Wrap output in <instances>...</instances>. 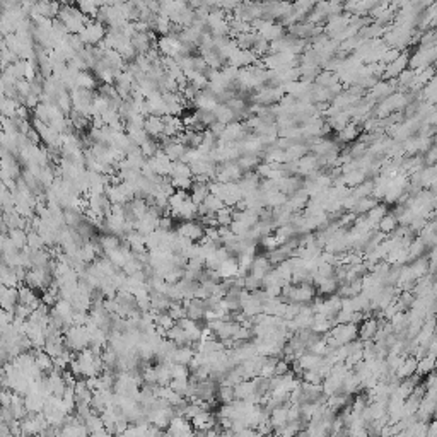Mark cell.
I'll return each mask as SVG.
<instances>
[{"label": "cell", "instance_id": "obj_37", "mask_svg": "<svg viewBox=\"0 0 437 437\" xmlns=\"http://www.w3.org/2000/svg\"><path fill=\"white\" fill-rule=\"evenodd\" d=\"M84 424H86V427H87V431H89V434H94V432H98V431H101V429H104V422H103L101 415H96V414H92Z\"/></svg>", "mask_w": 437, "mask_h": 437}, {"label": "cell", "instance_id": "obj_38", "mask_svg": "<svg viewBox=\"0 0 437 437\" xmlns=\"http://www.w3.org/2000/svg\"><path fill=\"white\" fill-rule=\"evenodd\" d=\"M171 372H173V379H190L191 376L190 366H183V364H173Z\"/></svg>", "mask_w": 437, "mask_h": 437}, {"label": "cell", "instance_id": "obj_28", "mask_svg": "<svg viewBox=\"0 0 437 437\" xmlns=\"http://www.w3.org/2000/svg\"><path fill=\"white\" fill-rule=\"evenodd\" d=\"M130 208H132L134 215L139 220V219H142L147 212H149V202H147L146 198H134L130 202Z\"/></svg>", "mask_w": 437, "mask_h": 437}, {"label": "cell", "instance_id": "obj_11", "mask_svg": "<svg viewBox=\"0 0 437 437\" xmlns=\"http://www.w3.org/2000/svg\"><path fill=\"white\" fill-rule=\"evenodd\" d=\"M164 118H161V116H147L146 118V125H144V130L147 132V135H149L150 139H161L164 135Z\"/></svg>", "mask_w": 437, "mask_h": 437}, {"label": "cell", "instance_id": "obj_8", "mask_svg": "<svg viewBox=\"0 0 437 437\" xmlns=\"http://www.w3.org/2000/svg\"><path fill=\"white\" fill-rule=\"evenodd\" d=\"M0 302H2L3 311H12L14 312L15 306L19 304V289H10V287H0Z\"/></svg>", "mask_w": 437, "mask_h": 437}, {"label": "cell", "instance_id": "obj_10", "mask_svg": "<svg viewBox=\"0 0 437 437\" xmlns=\"http://www.w3.org/2000/svg\"><path fill=\"white\" fill-rule=\"evenodd\" d=\"M272 270H274V265L270 263L268 256H256L253 265H251L250 275H253L255 279H258V280H263Z\"/></svg>", "mask_w": 437, "mask_h": 437}, {"label": "cell", "instance_id": "obj_5", "mask_svg": "<svg viewBox=\"0 0 437 437\" xmlns=\"http://www.w3.org/2000/svg\"><path fill=\"white\" fill-rule=\"evenodd\" d=\"M173 437H195V429L191 422L184 417H174L169 422V427L166 429Z\"/></svg>", "mask_w": 437, "mask_h": 437}, {"label": "cell", "instance_id": "obj_7", "mask_svg": "<svg viewBox=\"0 0 437 437\" xmlns=\"http://www.w3.org/2000/svg\"><path fill=\"white\" fill-rule=\"evenodd\" d=\"M184 309H186V318L195 319V321H205L207 306L203 299H186L183 300Z\"/></svg>", "mask_w": 437, "mask_h": 437}, {"label": "cell", "instance_id": "obj_34", "mask_svg": "<svg viewBox=\"0 0 437 437\" xmlns=\"http://www.w3.org/2000/svg\"><path fill=\"white\" fill-rule=\"evenodd\" d=\"M155 326L169 331L171 328L176 326V321L169 316V312H157V314H155Z\"/></svg>", "mask_w": 437, "mask_h": 437}, {"label": "cell", "instance_id": "obj_48", "mask_svg": "<svg viewBox=\"0 0 437 437\" xmlns=\"http://www.w3.org/2000/svg\"><path fill=\"white\" fill-rule=\"evenodd\" d=\"M162 437H173V436H171V434H169V432H167V431H166V432H164V436H162Z\"/></svg>", "mask_w": 437, "mask_h": 437}, {"label": "cell", "instance_id": "obj_45", "mask_svg": "<svg viewBox=\"0 0 437 437\" xmlns=\"http://www.w3.org/2000/svg\"><path fill=\"white\" fill-rule=\"evenodd\" d=\"M287 372H291V362H287L286 359H279L275 364V376H286Z\"/></svg>", "mask_w": 437, "mask_h": 437}, {"label": "cell", "instance_id": "obj_19", "mask_svg": "<svg viewBox=\"0 0 437 437\" xmlns=\"http://www.w3.org/2000/svg\"><path fill=\"white\" fill-rule=\"evenodd\" d=\"M214 115L215 118H217L219 123H222V125H229V123H236V115L234 111L231 110L227 104H219L217 108L214 110Z\"/></svg>", "mask_w": 437, "mask_h": 437}, {"label": "cell", "instance_id": "obj_26", "mask_svg": "<svg viewBox=\"0 0 437 437\" xmlns=\"http://www.w3.org/2000/svg\"><path fill=\"white\" fill-rule=\"evenodd\" d=\"M19 106H21V103H19L17 99L3 98V96H2V116H7V118H15Z\"/></svg>", "mask_w": 437, "mask_h": 437}, {"label": "cell", "instance_id": "obj_3", "mask_svg": "<svg viewBox=\"0 0 437 437\" xmlns=\"http://www.w3.org/2000/svg\"><path fill=\"white\" fill-rule=\"evenodd\" d=\"M331 340H335L336 345H347L359 338V324L347 323V324H335L333 330L328 333Z\"/></svg>", "mask_w": 437, "mask_h": 437}, {"label": "cell", "instance_id": "obj_21", "mask_svg": "<svg viewBox=\"0 0 437 437\" xmlns=\"http://www.w3.org/2000/svg\"><path fill=\"white\" fill-rule=\"evenodd\" d=\"M77 5V9L82 12L86 17H91V19H96V15H98L99 9L104 5V3H99V2H87V0H82V2L75 3Z\"/></svg>", "mask_w": 437, "mask_h": 437}, {"label": "cell", "instance_id": "obj_22", "mask_svg": "<svg viewBox=\"0 0 437 437\" xmlns=\"http://www.w3.org/2000/svg\"><path fill=\"white\" fill-rule=\"evenodd\" d=\"M398 226H400L398 219H396L395 215L388 214L386 217H384V219L378 224V229H379L381 232H383V234L391 236V234H395V231L398 229Z\"/></svg>", "mask_w": 437, "mask_h": 437}, {"label": "cell", "instance_id": "obj_13", "mask_svg": "<svg viewBox=\"0 0 437 437\" xmlns=\"http://www.w3.org/2000/svg\"><path fill=\"white\" fill-rule=\"evenodd\" d=\"M0 280H2L3 287H10V289L21 287V280H19L17 274H15V268H10L9 265L2 263V267H0Z\"/></svg>", "mask_w": 437, "mask_h": 437}, {"label": "cell", "instance_id": "obj_29", "mask_svg": "<svg viewBox=\"0 0 437 437\" xmlns=\"http://www.w3.org/2000/svg\"><path fill=\"white\" fill-rule=\"evenodd\" d=\"M45 241H43L41 234L38 231H29L27 232V248L31 251H41L45 250Z\"/></svg>", "mask_w": 437, "mask_h": 437}, {"label": "cell", "instance_id": "obj_31", "mask_svg": "<svg viewBox=\"0 0 437 437\" xmlns=\"http://www.w3.org/2000/svg\"><path fill=\"white\" fill-rule=\"evenodd\" d=\"M171 178H193L190 164H184L181 161L173 164V171H171Z\"/></svg>", "mask_w": 437, "mask_h": 437}, {"label": "cell", "instance_id": "obj_24", "mask_svg": "<svg viewBox=\"0 0 437 437\" xmlns=\"http://www.w3.org/2000/svg\"><path fill=\"white\" fill-rule=\"evenodd\" d=\"M173 26H174V24L171 22V19L167 17V15L159 14L157 21H155L154 33H157L159 36H167V34H171V31H173Z\"/></svg>", "mask_w": 437, "mask_h": 437}, {"label": "cell", "instance_id": "obj_32", "mask_svg": "<svg viewBox=\"0 0 437 437\" xmlns=\"http://www.w3.org/2000/svg\"><path fill=\"white\" fill-rule=\"evenodd\" d=\"M386 215H388V208H386V205H383V203H378V205L372 208V210H369V214L366 215V217H367L369 220H371L372 224H376V226H378V224H379L384 217H386Z\"/></svg>", "mask_w": 437, "mask_h": 437}, {"label": "cell", "instance_id": "obj_14", "mask_svg": "<svg viewBox=\"0 0 437 437\" xmlns=\"http://www.w3.org/2000/svg\"><path fill=\"white\" fill-rule=\"evenodd\" d=\"M99 244H101L104 255H111L113 251H118L120 248L123 246L122 244V238L115 234H99Z\"/></svg>", "mask_w": 437, "mask_h": 437}, {"label": "cell", "instance_id": "obj_25", "mask_svg": "<svg viewBox=\"0 0 437 437\" xmlns=\"http://www.w3.org/2000/svg\"><path fill=\"white\" fill-rule=\"evenodd\" d=\"M57 106L63 111L67 116H69L72 111H74V101H72V94L69 91H62L57 96Z\"/></svg>", "mask_w": 437, "mask_h": 437}, {"label": "cell", "instance_id": "obj_18", "mask_svg": "<svg viewBox=\"0 0 437 437\" xmlns=\"http://www.w3.org/2000/svg\"><path fill=\"white\" fill-rule=\"evenodd\" d=\"M77 87H82V89H89V91H98L99 87V81L92 72L84 70L79 74L77 77Z\"/></svg>", "mask_w": 437, "mask_h": 437}, {"label": "cell", "instance_id": "obj_2", "mask_svg": "<svg viewBox=\"0 0 437 437\" xmlns=\"http://www.w3.org/2000/svg\"><path fill=\"white\" fill-rule=\"evenodd\" d=\"M106 34H108V27L104 26V24L98 22L96 19H91V21L86 24V29L79 36H81L82 43L86 46H98L99 43L104 41Z\"/></svg>", "mask_w": 437, "mask_h": 437}, {"label": "cell", "instance_id": "obj_44", "mask_svg": "<svg viewBox=\"0 0 437 437\" xmlns=\"http://www.w3.org/2000/svg\"><path fill=\"white\" fill-rule=\"evenodd\" d=\"M33 115H34L36 120H41L43 123H48V125H50V115H48V106H46V104L39 103L38 106L33 110Z\"/></svg>", "mask_w": 437, "mask_h": 437}, {"label": "cell", "instance_id": "obj_12", "mask_svg": "<svg viewBox=\"0 0 437 437\" xmlns=\"http://www.w3.org/2000/svg\"><path fill=\"white\" fill-rule=\"evenodd\" d=\"M34 360H36V366H38L39 371L43 372V374H51V372L55 371V360L53 357H50L46 354L43 348H34Z\"/></svg>", "mask_w": 437, "mask_h": 437}, {"label": "cell", "instance_id": "obj_33", "mask_svg": "<svg viewBox=\"0 0 437 437\" xmlns=\"http://www.w3.org/2000/svg\"><path fill=\"white\" fill-rule=\"evenodd\" d=\"M203 207L207 208L208 214H217L220 208H224L226 205H224L222 198H219V196H215V195H212V193H210V195H208L207 198H205V202H203Z\"/></svg>", "mask_w": 437, "mask_h": 437}, {"label": "cell", "instance_id": "obj_23", "mask_svg": "<svg viewBox=\"0 0 437 437\" xmlns=\"http://www.w3.org/2000/svg\"><path fill=\"white\" fill-rule=\"evenodd\" d=\"M7 236H9L10 241L14 243V246L17 248L19 251H22L27 248V232L24 229H10Z\"/></svg>", "mask_w": 437, "mask_h": 437}, {"label": "cell", "instance_id": "obj_39", "mask_svg": "<svg viewBox=\"0 0 437 437\" xmlns=\"http://www.w3.org/2000/svg\"><path fill=\"white\" fill-rule=\"evenodd\" d=\"M167 386H169L174 393H178V395L186 396V391H188V388H190V381L188 379H173Z\"/></svg>", "mask_w": 437, "mask_h": 437}, {"label": "cell", "instance_id": "obj_30", "mask_svg": "<svg viewBox=\"0 0 437 437\" xmlns=\"http://www.w3.org/2000/svg\"><path fill=\"white\" fill-rule=\"evenodd\" d=\"M140 150H142V154L146 155L147 159H152L159 150H162L161 149V142H159L157 139H149L142 147H140Z\"/></svg>", "mask_w": 437, "mask_h": 437}, {"label": "cell", "instance_id": "obj_16", "mask_svg": "<svg viewBox=\"0 0 437 437\" xmlns=\"http://www.w3.org/2000/svg\"><path fill=\"white\" fill-rule=\"evenodd\" d=\"M196 352L193 347H178L173 354V364H183V366H190L193 362Z\"/></svg>", "mask_w": 437, "mask_h": 437}, {"label": "cell", "instance_id": "obj_47", "mask_svg": "<svg viewBox=\"0 0 437 437\" xmlns=\"http://www.w3.org/2000/svg\"><path fill=\"white\" fill-rule=\"evenodd\" d=\"M195 437H207V432H202V431H195Z\"/></svg>", "mask_w": 437, "mask_h": 437}, {"label": "cell", "instance_id": "obj_46", "mask_svg": "<svg viewBox=\"0 0 437 437\" xmlns=\"http://www.w3.org/2000/svg\"><path fill=\"white\" fill-rule=\"evenodd\" d=\"M29 111H31L29 108L22 106V104H21V106H19V110H17V115H15V116H17L19 120H22V122H29V118H31Z\"/></svg>", "mask_w": 437, "mask_h": 437}, {"label": "cell", "instance_id": "obj_41", "mask_svg": "<svg viewBox=\"0 0 437 437\" xmlns=\"http://www.w3.org/2000/svg\"><path fill=\"white\" fill-rule=\"evenodd\" d=\"M300 379H302L304 383H309V384H323V381H324V378L319 374L318 369H314V371H304V374Z\"/></svg>", "mask_w": 437, "mask_h": 437}, {"label": "cell", "instance_id": "obj_42", "mask_svg": "<svg viewBox=\"0 0 437 437\" xmlns=\"http://www.w3.org/2000/svg\"><path fill=\"white\" fill-rule=\"evenodd\" d=\"M33 314V309L29 306H24V304H17L14 309V316L15 319H21V321H27Z\"/></svg>", "mask_w": 437, "mask_h": 437}, {"label": "cell", "instance_id": "obj_9", "mask_svg": "<svg viewBox=\"0 0 437 437\" xmlns=\"http://www.w3.org/2000/svg\"><path fill=\"white\" fill-rule=\"evenodd\" d=\"M41 297L36 294L34 289L27 287V286H21L19 287V304H24V306H29L31 309H38L41 306Z\"/></svg>", "mask_w": 437, "mask_h": 437}, {"label": "cell", "instance_id": "obj_40", "mask_svg": "<svg viewBox=\"0 0 437 437\" xmlns=\"http://www.w3.org/2000/svg\"><path fill=\"white\" fill-rule=\"evenodd\" d=\"M176 191H188L193 186V178H171Z\"/></svg>", "mask_w": 437, "mask_h": 437}, {"label": "cell", "instance_id": "obj_36", "mask_svg": "<svg viewBox=\"0 0 437 437\" xmlns=\"http://www.w3.org/2000/svg\"><path fill=\"white\" fill-rule=\"evenodd\" d=\"M169 316L174 319L176 323L179 321V319L186 318V309H184V304L183 300H178V302H171V307H169Z\"/></svg>", "mask_w": 437, "mask_h": 437}, {"label": "cell", "instance_id": "obj_35", "mask_svg": "<svg viewBox=\"0 0 437 437\" xmlns=\"http://www.w3.org/2000/svg\"><path fill=\"white\" fill-rule=\"evenodd\" d=\"M195 118L198 120V123H202V125H205L207 128L210 125H214L215 122H217V118H215L214 111H205V110H195L193 111Z\"/></svg>", "mask_w": 437, "mask_h": 437}, {"label": "cell", "instance_id": "obj_15", "mask_svg": "<svg viewBox=\"0 0 437 437\" xmlns=\"http://www.w3.org/2000/svg\"><path fill=\"white\" fill-rule=\"evenodd\" d=\"M171 300L166 294H161V292H150V307L152 311L155 312H167L171 307Z\"/></svg>", "mask_w": 437, "mask_h": 437}, {"label": "cell", "instance_id": "obj_27", "mask_svg": "<svg viewBox=\"0 0 437 437\" xmlns=\"http://www.w3.org/2000/svg\"><path fill=\"white\" fill-rule=\"evenodd\" d=\"M217 402L220 405H231L236 402V395H234V386H220L217 391Z\"/></svg>", "mask_w": 437, "mask_h": 437}, {"label": "cell", "instance_id": "obj_17", "mask_svg": "<svg viewBox=\"0 0 437 437\" xmlns=\"http://www.w3.org/2000/svg\"><path fill=\"white\" fill-rule=\"evenodd\" d=\"M210 195V188H208V183H200V181H193V186H191V193L190 198L193 200L196 205H202L205 202V198Z\"/></svg>", "mask_w": 437, "mask_h": 437}, {"label": "cell", "instance_id": "obj_20", "mask_svg": "<svg viewBox=\"0 0 437 437\" xmlns=\"http://www.w3.org/2000/svg\"><path fill=\"white\" fill-rule=\"evenodd\" d=\"M359 135H360V127L357 125L355 122H350L342 132H338V140L342 144H347V142H352V140H357Z\"/></svg>", "mask_w": 437, "mask_h": 437}, {"label": "cell", "instance_id": "obj_1", "mask_svg": "<svg viewBox=\"0 0 437 437\" xmlns=\"http://www.w3.org/2000/svg\"><path fill=\"white\" fill-rule=\"evenodd\" d=\"M63 340H65V347L69 348V350L79 354V352L89 348L92 338H91V331L87 330L86 326H75V324H72V326H67L65 330H63Z\"/></svg>", "mask_w": 437, "mask_h": 437}, {"label": "cell", "instance_id": "obj_43", "mask_svg": "<svg viewBox=\"0 0 437 437\" xmlns=\"http://www.w3.org/2000/svg\"><path fill=\"white\" fill-rule=\"evenodd\" d=\"M263 284L262 280L255 279L253 275H248L246 279H244V291L246 292H256V291H262Z\"/></svg>", "mask_w": 437, "mask_h": 437}, {"label": "cell", "instance_id": "obj_6", "mask_svg": "<svg viewBox=\"0 0 437 437\" xmlns=\"http://www.w3.org/2000/svg\"><path fill=\"white\" fill-rule=\"evenodd\" d=\"M381 326V318L378 316H369V318L364 319L362 323L359 324V340L362 342H372L378 335V330Z\"/></svg>", "mask_w": 437, "mask_h": 437}, {"label": "cell", "instance_id": "obj_4", "mask_svg": "<svg viewBox=\"0 0 437 437\" xmlns=\"http://www.w3.org/2000/svg\"><path fill=\"white\" fill-rule=\"evenodd\" d=\"M176 232L181 238H186L193 243H200L205 238V227L200 224V220H190V222H179L176 226Z\"/></svg>", "mask_w": 437, "mask_h": 437}]
</instances>
